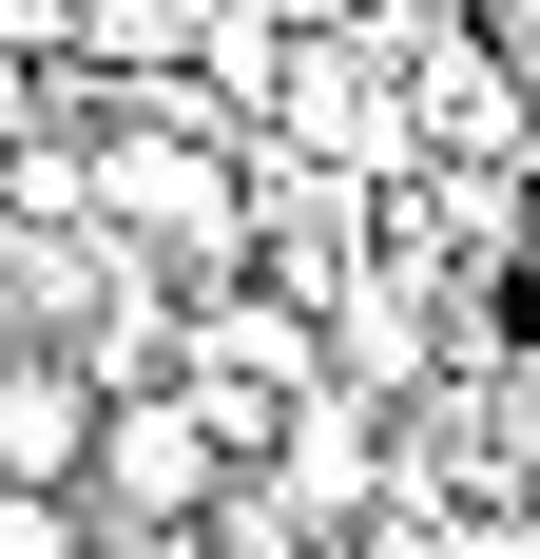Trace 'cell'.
<instances>
[{"mask_svg":"<svg viewBox=\"0 0 540 559\" xmlns=\"http://www.w3.org/2000/svg\"><path fill=\"white\" fill-rule=\"evenodd\" d=\"M213 444H232V425H213V405H97V463H78V483H97V502H193V483H213Z\"/></svg>","mask_w":540,"mask_h":559,"instance_id":"cell-1","label":"cell"},{"mask_svg":"<svg viewBox=\"0 0 540 559\" xmlns=\"http://www.w3.org/2000/svg\"><path fill=\"white\" fill-rule=\"evenodd\" d=\"M97 463V386L58 347H0V483H78Z\"/></svg>","mask_w":540,"mask_h":559,"instance_id":"cell-2","label":"cell"},{"mask_svg":"<svg viewBox=\"0 0 540 559\" xmlns=\"http://www.w3.org/2000/svg\"><path fill=\"white\" fill-rule=\"evenodd\" d=\"M116 231H174V251H232V193L193 155H116Z\"/></svg>","mask_w":540,"mask_h":559,"instance_id":"cell-3","label":"cell"},{"mask_svg":"<svg viewBox=\"0 0 540 559\" xmlns=\"http://www.w3.org/2000/svg\"><path fill=\"white\" fill-rule=\"evenodd\" d=\"M0 559H97V521H78V483H0Z\"/></svg>","mask_w":540,"mask_h":559,"instance_id":"cell-4","label":"cell"}]
</instances>
